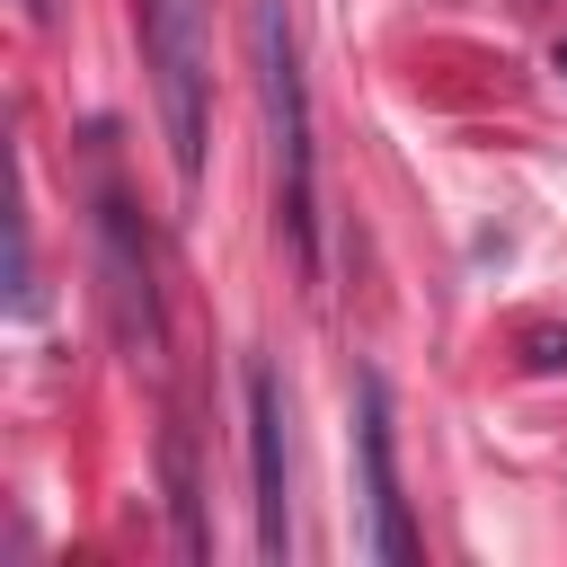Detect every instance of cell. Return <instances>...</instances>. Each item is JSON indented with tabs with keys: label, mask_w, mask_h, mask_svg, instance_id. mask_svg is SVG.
<instances>
[{
	"label": "cell",
	"mask_w": 567,
	"mask_h": 567,
	"mask_svg": "<svg viewBox=\"0 0 567 567\" xmlns=\"http://www.w3.org/2000/svg\"><path fill=\"white\" fill-rule=\"evenodd\" d=\"M248 478H257V549L292 558V461H284V381L257 363L248 372Z\"/></svg>",
	"instance_id": "obj_4"
},
{
	"label": "cell",
	"mask_w": 567,
	"mask_h": 567,
	"mask_svg": "<svg viewBox=\"0 0 567 567\" xmlns=\"http://www.w3.org/2000/svg\"><path fill=\"white\" fill-rule=\"evenodd\" d=\"M248 62H257L266 142H275V213H284L301 275H319V142H310V80H301L292 0H248Z\"/></svg>",
	"instance_id": "obj_1"
},
{
	"label": "cell",
	"mask_w": 567,
	"mask_h": 567,
	"mask_svg": "<svg viewBox=\"0 0 567 567\" xmlns=\"http://www.w3.org/2000/svg\"><path fill=\"white\" fill-rule=\"evenodd\" d=\"M97 266H106V310H115V337H124L133 354H159V301H151V266H142V248H133L124 204H106V213H97Z\"/></svg>",
	"instance_id": "obj_5"
},
{
	"label": "cell",
	"mask_w": 567,
	"mask_h": 567,
	"mask_svg": "<svg viewBox=\"0 0 567 567\" xmlns=\"http://www.w3.org/2000/svg\"><path fill=\"white\" fill-rule=\"evenodd\" d=\"M354 461H363V514H372V558L408 567L416 532H408V496H399V425H390V381L354 372Z\"/></svg>",
	"instance_id": "obj_3"
},
{
	"label": "cell",
	"mask_w": 567,
	"mask_h": 567,
	"mask_svg": "<svg viewBox=\"0 0 567 567\" xmlns=\"http://www.w3.org/2000/svg\"><path fill=\"white\" fill-rule=\"evenodd\" d=\"M558 71H567V44H558Z\"/></svg>",
	"instance_id": "obj_6"
},
{
	"label": "cell",
	"mask_w": 567,
	"mask_h": 567,
	"mask_svg": "<svg viewBox=\"0 0 567 567\" xmlns=\"http://www.w3.org/2000/svg\"><path fill=\"white\" fill-rule=\"evenodd\" d=\"M151 18V71H159V124H168V168L195 195L204 186V0H142Z\"/></svg>",
	"instance_id": "obj_2"
}]
</instances>
